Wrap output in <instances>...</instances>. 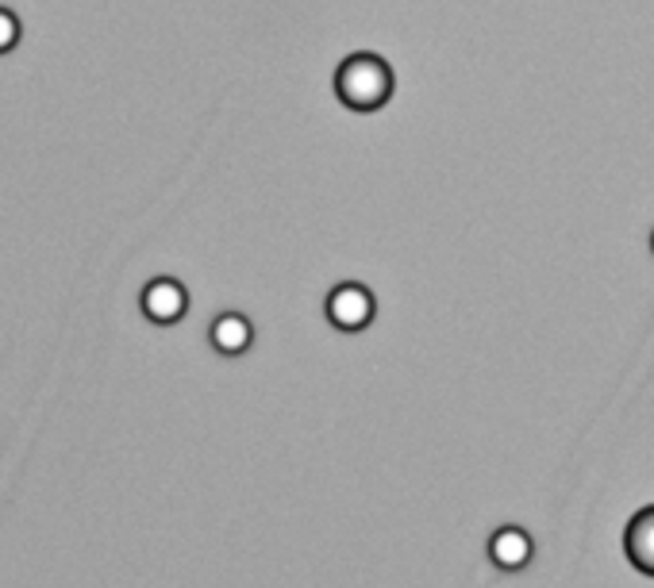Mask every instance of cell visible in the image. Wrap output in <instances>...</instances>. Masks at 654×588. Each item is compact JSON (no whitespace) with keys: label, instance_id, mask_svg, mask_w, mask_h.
Wrapping results in <instances>:
<instances>
[{"label":"cell","instance_id":"1","mask_svg":"<svg viewBox=\"0 0 654 588\" xmlns=\"http://www.w3.org/2000/svg\"><path fill=\"white\" fill-rule=\"evenodd\" d=\"M336 93L351 112H377L392 97V70L377 54H351L336 70Z\"/></svg>","mask_w":654,"mask_h":588},{"label":"cell","instance_id":"2","mask_svg":"<svg viewBox=\"0 0 654 588\" xmlns=\"http://www.w3.org/2000/svg\"><path fill=\"white\" fill-rule=\"evenodd\" d=\"M327 319L339 327V331H362V327L374 319V296L362 285H339L336 293L327 296Z\"/></svg>","mask_w":654,"mask_h":588},{"label":"cell","instance_id":"3","mask_svg":"<svg viewBox=\"0 0 654 588\" xmlns=\"http://www.w3.org/2000/svg\"><path fill=\"white\" fill-rule=\"evenodd\" d=\"M189 308V293L181 289V281L158 278L143 289V311H147L155 323H178Z\"/></svg>","mask_w":654,"mask_h":588},{"label":"cell","instance_id":"4","mask_svg":"<svg viewBox=\"0 0 654 588\" xmlns=\"http://www.w3.org/2000/svg\"><path fill=\"white\" fill-rule=\"evenodd\" d=\"M623 550H628V562L635 565L639 573H651L654 577V504L643 507V512L628 523Z\"/></svg>","mask_w":654,"mask_h":588},{"label":"cell","instance_id":"5","mask_svg":"<svg viewBox=\"0 0 654 588\" xmlns=\"http://www.w3.org/2000/svg\"><path fill=\"white\" fill-rule=\"evenodd\" d=\"M489 558L500 569H523V565L532 562V539L520 527H500L489 539Z\"/></svg>","mask_w":654,"mask_h":588},{"label":"cell","instance_id":"6","mask_svg":"<svg viewBox=\"0 0 654 588\" xmlns=\"http://www.w3.org/2000/svg\"><path fill=\"white\" fill-rule=\"evenodd\" d=\"M254 339V327L251 319H243L239 311H228L213 323V346L220 354H243Z\"/></svg>","mask_w":654,"mask_h":588},{"label":"cell","instance_id":"7","mask_svg":"<svg viewBox=\"0 0 654 588\" xmlns=\"http://www.w3.org/2000/svg\"><path fill=\"white\" fill-rule=\"evenodd\" d=\"M20 42V20L9 9H0V54H9Z\"/></svg>","mask_w":654,"mask_h":588},{"label":"cell","instance_id":"8","mask_svg":"<svg viewBox=\"0 0 654 588\" xmlns=\"http://www.w3.org/2000/svg\"><path fill=\"white\" fill-rule=\"evenodd\" d=\"M651 246H654V235H651Z\"/></svg>","mask_w":654,"mask_h":588}]
</instances>
